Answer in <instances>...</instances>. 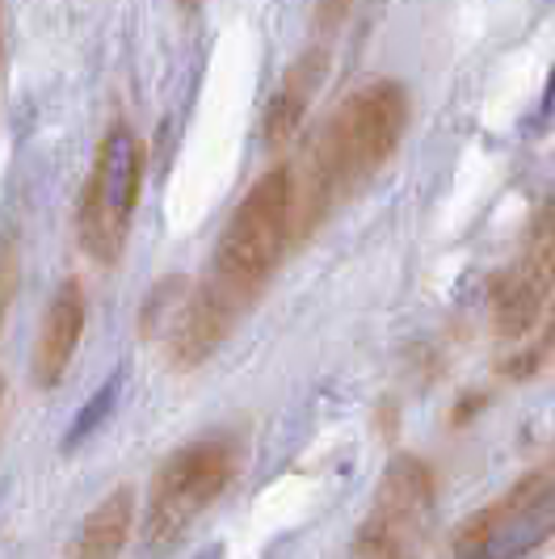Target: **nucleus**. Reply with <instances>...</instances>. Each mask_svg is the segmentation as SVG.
I'll return each instance as SVG.
<instances>
[{"label":"nucleus","instance_id":"10","mask_svg":"<svg viewBox=\"0 0 555 559\" xmlns=\"http://www.w3.org/2000/svg\"><path fill=\"white\" fill-rule=\"evenodd\" d=\"M135 522V492L131 488H114L106 501H97L84 518L72 559H118Z\"/></svg>","mask_w":555,"mask_h":559},{"label":"nucleus","instance_id":"4","mask_svg":"<svg viewBox=\"0 0 555 559\" xmlns=\"http://www.w3.org/2000/svg\"><path fill=\"white\" fill-rule=\"evenodd\" d=\"M139 190H143V140L127 122H114L97 147V160L88 168L81 215H76L81 249L97 265H114L127 249Z\"/></svg>","mask_w":555,"mask_h":559},{"label":"nucleus","instance_id":"8","mask_svg":"<svg viewBox=\"0 0 555 559\" xmlns=\"http://www.w3.org/2000/svg\"><path fill=\"white\" fill-rule=\"evenodd\" d=\"M84 320H88V299H84V286L76 278H68L56 290V299L43 311V324H38V341H34V362L29 374L43 392H51L56 383H63L68 366L76 358V345H81Z\"/></svg>","mask_w":555,"mask_h":559},{"label":"nucleus","instance_id":"5","mask_svg":"<svg viewBox=\"0 0 555 559\" xmlns=\"http://www.w3.org/2000/svg\"><path fill=\"white\" fill-rule=\"evenodd\" d=\"M438 476L425 459L395 454L354 538V559H421L434 522Z\"/></svg>","mask_w":555,"mask_h":559},{"label":"nucleus","instance_id":"11","mask_svg":"<svg viewBox=\"0 0 555 559\" xmlns=\"http://www.w3.org/2000/svg\"><path fill=\"white\" fill-rule=\"evenodd\" d=\"M543 118H547V122L555 118V72H552V81H547V93H543Z\"/></svg>","mask_w":555,"mask_h":559},{"label":"nucleus","instance_id":"2","mask_svg":"<svg viewBox=\"0 0 555 559\" xmlns=\"http://www.w3.org/2000/svg\"><path fill=\"white\" fill-rule=\"evenodd\" d=\"M409 131V88L395 81H375L350 93L311 143L307 177L295 190V236H304L354 198L395 156Z\"/></svg>","mask_w":555,"mask_h":559},{"label":"nucleus","instance_id":"9","mask_svg":"<svg viewBox=\"0 0 555 559\" xmlns=\"http://www.w3.org/2000/svg\"><path fill=\"white\" fill-rule=\"evenodd\" d=\"M320 81H324V51H307V56L282 76L278 93L270 97V106H265V122H261V135H265L270 147H282V143L299 131V122H304V114H307V106H311Z\"/></svg>","mask_w":555,"mask_h":559},{"label":"nucleus","instance_id":"7","mask_svg":"<svg viewBox=\"0 0 555 559\" xmlns=\"http://www.w3.org/2000/svg\"><path fill=\"white\" fill-rule=\"evenodd\" d=\"M555 290V202L534 219L527 245L493 286V324L500 336L522 341L543 320Z\"/></svg>","mask_w":555,"mask_h":559},{"label":"nucleus","instance_id":"1","mask_svg":"<svg viewBox=\"0 0 555 559\" xmlns=\"http://www.w3.org/2000/svg\"><path fill=\"white\" fill-rule=\"evenodd\" d=\"M291 240H295V173L274 165L240 198L232 224L223 227L215 245L211 274L198 290H190V299L181 304L168 329V358L177 370H198L227 341L240 316L270 286Z\"/></svg>","mask_w":555,"mask_h":559},{"label":"nucleus","instance_id":"12","mask_svg":"<svg viewBox=\"0 0 555 559\" xmlns=\"http://www.w3.org/2000/svg\"><path fill=\"white\" fill-rule=\"evenodd\" d=\"M0 392H4V388H0Z\"/></svg>","mask_w":555,"mask_h":559},{"label":"nucleus","instance_id":"3","mask_svg":"<svg viewBox=\"0 0 555 559\" xmlns=\"http://www.w3.org/2000/svg\"><path fill=\"white\" fill-rule=\"evenodd\" d=\"M240 463L245 450L232 433H211L173 450L147 488V543L173 547L227 492Z\"/></svg>","mask_w":555,"mask_h":559},{"label":"nucleus","instance_id":"6","mask_svg":"<svg viewBox=\"0 0 555 559\" xmlns=\"http://www.w3.org/2000/svg\"><path fill=\"white\" fill-rule=\"evenodd\" d=\"M555 534V463H539L454 534V559H522Z\"/></svg>","mask_w":555,"mask_h":559}]
</instances>
